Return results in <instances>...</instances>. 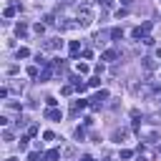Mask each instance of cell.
Wrapping results in <instances>:
<instances>
[{
    "mask_svg": "<svg viewBox=\"0 0 161 161\" xmlns=\"http://www.w3.org/2000/svg\"><path fill=\"white\" fill-rule=\"evenodd\" d=\"M106 98H108V91H98V93H96V98H93V103H91V108H93V111H98L101 106H103V101H106Z\"/></svg>",
    "mask_w": 161,
    "mask_h": 161,
    "instance_id": "3957f363",
    "label": "cell"
},
{
    "mask_svg": "<svg viewBox=\"0 0 161 161\" xmlns=\"http://www.w3.org/2000/svg\"><path fill=\"white\" fill-rule=\"evenodd\" d=\"M136 161H149V159H146V156H138V159H136Z\"/></svg>",
    "mask_w": 161,
    "mask_h": 161,
    "instance_id": "4316f807",
    "label": "cell"
},
{
    "mask_svg": "<svg viewBox=\"0 0 161 161\" xmlns=\"http://www.w3.org/2000/svg\"><path fill=\"white\" fill-rule=\"evenodd\" d=\"M10 111H20V103H15V101H8V103H5Z\"/></svg>",
    "mask_w": 161,
    "mask_h": 161,
    "instance_id": "e0dca14e",
    "label": "cell"
},
{
    "mask_svg": "<svg viewBox=\"0 0 161 161\" xmlns=\"http://www.w3.org/2000/svg\"><path fill=\"white\" fill-rule=\"evenodd\" d=\"M46 118H50V121H60V118H63V113H60L58 108H48V111H46Z\"/></svg>",
    "mask_w": 161,
    "mask_h": 161,
    "instance_id": "277c9868",
    "label": "cell"
},
{
    "mask_svg": "<svg viewBox=\"0 0 161 161\" xmlns=\"http://www.w3.org/2000/svg\"><path fill=\"white\" fill-rule=\"evenodd\" d=\"M50 76H53V66H46L43 71H40V80H48Z\"/></svg>",
    "mask_w": 161,
    "mask_h": 161,
    "instance_id": "52a82bcc",
    "label": "cell"
},
{
    "mask_svg": "<svg viewBox=\"0 0 161 161\" xmlns=\"http://www.w3.org/2000/svg\"><path fill=\"white\" fill-rule=\"evenodd\" d=\"M76 71H78V73H88V66H86V63H76Z\"/></svg>",
    "mask_w": 161,
    "mask_h": 161,
    "instance_id": "2e32d148",
    "label": "cell"
},
{
    "mask_svg": "<svg viewBox=\"0 0 161 161\" xmlns=\"http://www.w3.org/2000/svg\"><path fill=\"white\" fill-rule=\"evenodd\" d=\"M156 58H161V48H156Z\"/></svg>",
    "mask_w": 161,
    "mask_h": 161,
    "instance_id": "83f0119b",
    "label": "cell"
},
{
    "mask_svg": "<svg viewBox=\"0 0 161 161\" xmlns=\"http://www.w3.org/2000/svg\"><path fill=\"white\" fill-rule=\"evenodd\" d=\"M103 60H116V50H106L103 53Z\"/></svg>",
    "mask_w": 161,
    "mask_h": 161,
    "instance_id": "9a60e30c",
    "label": "cell"
},
{
    "mask_svg": "<svg viewBox=\"0 0 161 161\" xmlns=\"http://www.w3.org/2000/svg\"><path fill=\"white\" fill-rule=\"evenodd\" d=\"M28 76H30V78H38V66H30V68H28Z\"/></svg>",
    "mask_w": 161,
    "mask_h": 161,
    "instance_id": "d6986e66",
    "label": "cell"
},
{
    "mask_svg": "<svg viewBox=\"0 0 161 161\" xmlns=\"http://www.w3.org/2000/svg\"><path fill=\"white\" fill-rule=\"evenodd\" d=\"M113 138H116V141H124V138H126V131H116Z\"/></svg>",
    "mask_w": 161,
    "mask_h": 161,
    "instance_id": "44dd1931",
    "label": "cell"
},
{
    "mask_svg": "<svg viewBox=\"0 0 161 161\" xmlns=\"http://www.w3.org/2000/svg\"><path fill=\"white\" fill-rule=\"evenodd\" d=\"M88 86H93V88H96V86H101V78H98V76H96V78H91V80H88Z\"/></svg>",
    "mask_w": 161,
    "mask_h": 161,
    "instance_id": "603a6c76",
    "label": "cell"
},
{
    "mask_svg": "<svg viewBox=\"0 0 161 161\" xmlns=\"http://www.w3.org/2000/svg\"><path fill=\"white\" fill-rule=\"evenodd\" d=\"M111 38H113V40H118V38H124V30H121V28H113V30H111Z\"/></svg>",
    "mask_w": 161,
    "mask_h": 161,
    "instance_id": "5bb4252c",
    "label": "cell"
},
{
    "mask_svg": "<svg viewBox=\"0 0 161 161\" xmlns=\"http://www.w3.org/2000/svg\"><path fill=\"white\" fill-rule=\"evenodd\" d=\"M15 33H18V35H25V33H28V25L23 23V20H20V23L15 25Z\"/></svg>",
    "mask_w": 161,
    "mask_h": 161,
    "instance_id": "9c48e42d",
    "label": "cell"
},
{
    "mask_svg": "<svg viewBox=\"0 0 161 161\" xmlns=\"http://www.w3.org/2000/svg\"><path fill=\"white\" fill-rule=\"evenodd\" d=\"M48 50H53V48H60V43H58V38H53V40H46V43H43Z\"/></svg>",
    "mask_w": 161,
    "mask_h": 161,
    "instance_id": "30bf717a",
    "label": "cell"
},
{
    "mask_svg": "<svg viewBox=\"0 0 161 161\" xmlns=\"http://www.w3.org/2000/svg\"><path fill=\"white\" fill-rule=\"evenodd\" d=\"M46 103H48V106H50V108H55V103H58V101H55V98H53V96H50V98H46Z\"/></svg>",
    "mask_w": 161,
    "mask_h": 161,
    "instance_id": "d4e9b609",
    "label": "cell"
},
{
    "mask_svg": "<svg viewBox=\"0 0 161 161\" xmlns=\"http://www.w3.org/2000/svg\"><path fill=\"white\" fill-rule=\"evenodd\" d=\"M55 159H60V149H50L46 154V161H55Z\"/></svg>",
    "mask_w": 161,
    "mask_h": 161,
    "instance_id": "8992f818",
    "label": "cell"
},
{
    "mask_svg": "<svg viewBox=\"0 0 161 161\" xmlns=\"http://www.w3.org/2000/svg\"><path fill=\"white\" fill-rule=\"evenodd\" d=\"M68 50H71V58H78V53H80V43H78V40H71Z\"/></svg>",
    "mask_w": 161,
    "mask_h": 161,
    "instance_id": "5b68a950",
    "label": "cell"
},
{
    "mask_svg": "<svg viewBox=\"0 0 161 161\" xmlns=\"http://www.w3.org/2000/svg\"><path fill=\"white\" fill-rule=\"evenodd\" d=\"M15 55H18V60H20V58H28V55H30V50H28V48H18V53H15Z\"/></svg>",
    "mask_w": 161,
    "mask_h": 161,
    "instance_id": "4fadbf2b",
    "label": "cell"
},
{
    "mask_svg": "<svg viewBox=\"0 0 161 161\" xmlns=\"http://www.w3.org/2000/svg\"><path fill=\"white\" fill-rule=\"evenodd\" d=\"M149 30H151V23H144V25H138V28H133V33H131V35H133L136 40H144V38L149 35Z\"/></svg>",
    "mask_w": 161,
    "mask_h": 161,
    "instance_id": "7a4b0ae2",
    "label": "cell"
},
{
    "mask_svg": "<svg viewBox=\"0 0 161 161\" xmlns=\"http://www.w3.org/2000/svg\"><path fill=\"white\" fill-rule=\"evenodd\" d=\"M15 8H18V5H10V8H5V18H13V15H15Z\"/></svg>",
    "mask_w": 161,
    "mask_h": 161,
    "instance_id": "ac0fdd59",
    "label": "cell"
},
{
    "mask_svg": "<svg viewBox=\"0 0 161 161\" xmlns=\"http://www.w3.org/2000/svg\"><path fill=\"white\" fill-rule=\"evenodd\" d=\"M28 159H30V161H46V156H43V154H38V151L28 154Z\"/></svg>",
    "mask_w": 161,
    "mask_h": 161,
    "instance_id": "7c38bea8",
    "label": "cell"
},
{
    "mask_svg": "<svg viewBox=\"0 0 161 161\" xmlns=\"http://www.w3.org/2000/svg\"><path fill=\"white\" fill-rule=\"evenodd\" d=\"M60 93H63V96H71V93H73V86H63V88H60Z\"/></svg>",
    "mask_w": 161,
    "mask_h": 161,
    "instance_id": "7402d4cb",
    "label": "cell"
},
{
    "mask_svg": "<svg viewBox=\"0 0 161 161\" xmlns=\"http://www.w3.org/2000/svg\"><path fill=\"white\" fill-rule=\"evenodd\" d=\"M91 20H93V13H91V8H80L78 10V25H91Z\"/></svg>",
    "mask_w": 161,
    "mask_h": 161,
    "instance_id": "6da1fadb",
    "label": "cell"
},
{
    "mask_svg": "<svg viewBox=\"0 0 161 161\" xmlns=\"http://www.w3.org/2000/svg\"><path fill=\"white\" fill-rule=\"evenodd\" d=\"M35 33L43 35V33H46V25H43V23H35Z\"/></svg>",
    "mask_w": 161,
    "mask_h": 161,
    "instance_id": "ffe728a7",
    "label": "cell"
},
{
    "mask_svg": "<svg viewBox=\"0 0 161 161\" xmlns=\"http://www.w3.org/2000/svg\"><path fill=\"white\" fill-rule=\"evenodd\" d=\"M131 156H133V151H128V149L121 151V159H131Z\"/></svg>",
    "mask_w": 161,
    "mask_h": 161,
    "instance_id": "cb8c5ba5",
    "label": "cell"
},
{
    "mask_svg": "<svg viewBox=\"0 0 161 161\" xmlns=\"http://www.w3.org/2000/svg\"><path fill=\"white\" fill-rule=\"evenodd\" d=\"M144 68H146V71H154V68H156L154 58H144Z\"/></svg>",
    "mask_w": 161,
    "mask_h": 161,
    "instance_id": "8fae6325",
    "label": "cell"
},
{
    "mask_svg": "<svg viewBox=\"0 0 161 161\" xmlns=\"http://www.w3.org/2000/svg\"><path fill=\"white\" fill-rule=\"evenodd\" d=\"M80 161H96L93 156H83V159H80Z\"/></svg>",
    "mask_w": 161,
    "mask_h": 161,
    "instance_id": "484cf974",
    "label": "cell"
},
{
    "mask_svg": "<svg viewBox=\"0 0 161 161\" xmlns=\"http://www.w3.org/2000/svg\"><path fill=\"white\" fill-rule=\"evenodd\" d=\"M86 106H88V101H73V108H71V111H73V113H78L80 108H86Z\"/></svg>",
    "mask_w": 161,
    "mask_h": 161,
    "instance_id": "ba28073f",
    "label": "cell"
}]
</instances>
